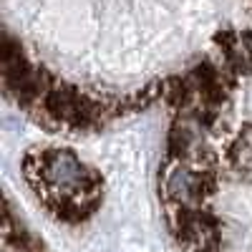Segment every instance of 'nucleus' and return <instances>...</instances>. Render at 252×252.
<instances>
[{"mask_svg":"<svg viewBox=\"0 0 252 252\" xmlns=\"http://www.w3.org/2000/svg\"><path fill=\"white\" fill-rule=\"evenodd\" d=\"M23 174L46 207L66 222H78L98 207L101 177L71 149H33L23 159Z\"/></svg>","mask_w":252,"mask_h":252,"instance_id":"1","label":"nucleus"}]
</instances>
